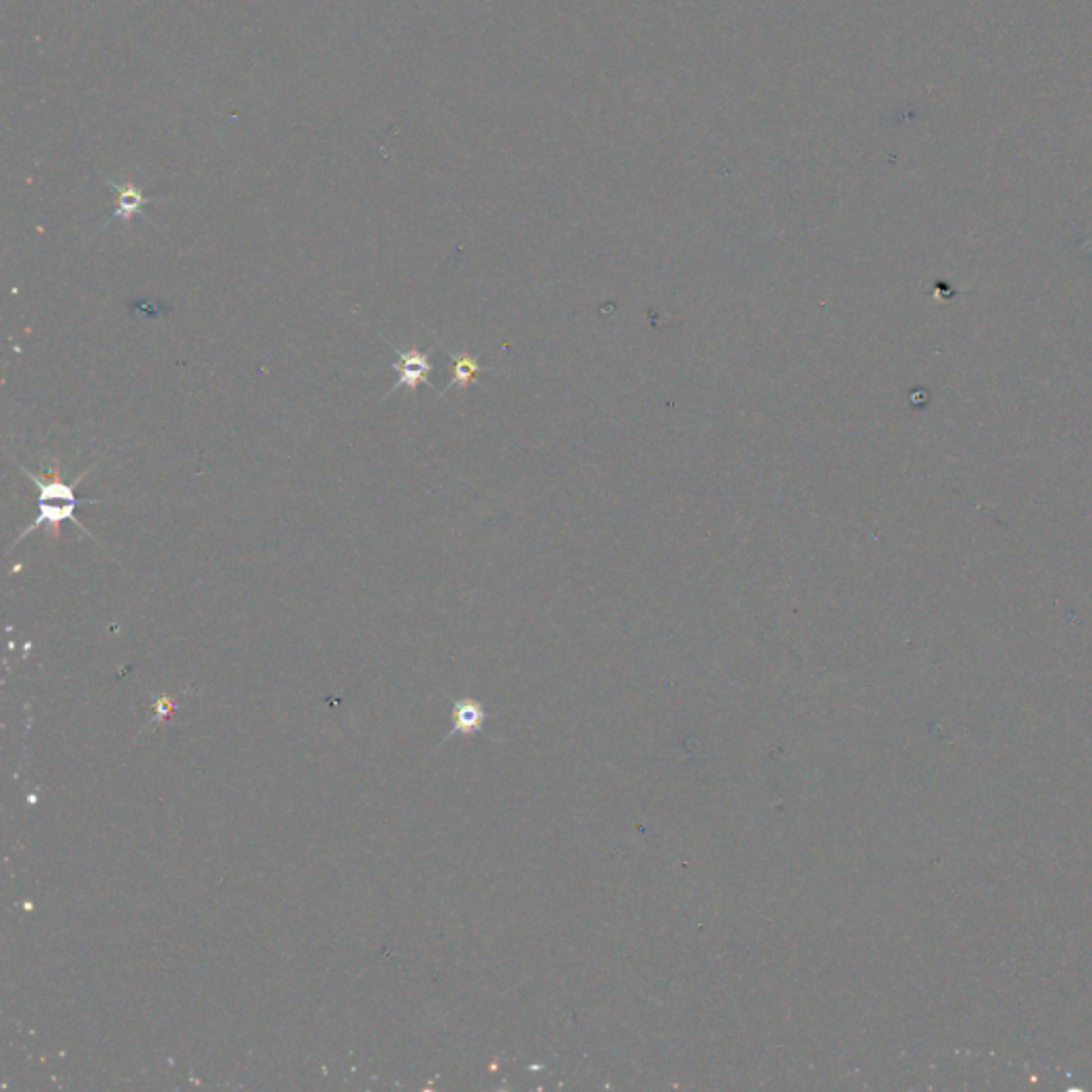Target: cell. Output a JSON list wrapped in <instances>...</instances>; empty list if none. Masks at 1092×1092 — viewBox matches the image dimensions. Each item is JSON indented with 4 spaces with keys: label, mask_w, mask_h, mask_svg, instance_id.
Returning a JSON list of instances; mask_svg holds the SVG:
<instances>
[{
    "label": "cell",
    "mask_w": 1092,
    "mask_h": 1092,
    "mask_svg": "<svg viewBox=\"0 0 1092 1092\" xmlns=\"http://www.w3.org/2000/svg\"><path fill=\"white\" fill-rule=\"evenodd\" d=\"M37 506H39V515H37V519H35L24 531L19 533V538H15V542L11 544V551H13L21 540H26L35 529H39V527H43V525H48V529H50V533H52V538H54V544H58V540H60V536H62V523H64V521L75 523L81 531L88 533V536L95 538L93 533L88 531V527L75 517V510H77L79 504H75V502L48 500V502H37Z\"/></svg>",
    "instance_id": "cell-1"
},
{
    "label": "cell",
    "mask_w": 1092,
    "mask_h": 1092,
    "mask_svg": "<svg viewBox=\"0 0 1092 1092\" xmlns=\"http://www.w3.org/2000/svg\"><path fill=\"white\" fill-rule=\"evenodd\" d=\"M387 344L393 348V354L397 356V365H395V369H397V373H399L397 383L393 385V389H391L389 393L397 391L399 387H408L410 393L416 395L418 385H420L422 381H429V373H432V369H434V365H432V352H420L418 348L399 350V348H395L393 342H389V340H387Z\"/></svg>",
    "instance_id": "cell-2"
},
{
    "label": "cell",
    "mask_w": 1092,
    "mask_h": 1092,
    "mask_svg": "<svg viewBox=\"0 0 1092 1092\" xmlns=\"http://www.w3.org/2000/svg\"><path fill=\"white\" fill-rule=\"evenodd\" d=\"M107 186L116 192V210H114V214H111V216L103 222L99 231L107 229V227L111 225V222H116V220L130 222L135 216H146V214H143V208H146L148 204H156V200H167V198H150V196H146L143 188L137 186V184H132V182L118 184V182L107 180Z\"/></svg>",
    "instance_id": "cell-3"
},
{
    "label": "cell",
    "mask_w": 1092,
    "mask_h": 1092,
    "mask_svg": "<svg viewBox=\"0 0 1092 1092\" xmlns=\"http://www.w3.org/2000/svg\"><path fill=\"white\" fill-rule=\"evenodd\" d=\"M453 359V383L451 385H459V387H467L472 383V378L476 373H480V367L476 363V359H472V356L467 354H461V356H451Z\"/></svg>",
    "instance_id": "cell-4"
}]
</instances>
